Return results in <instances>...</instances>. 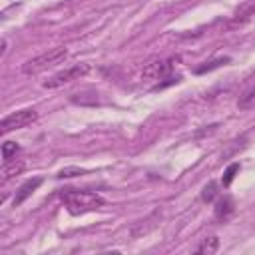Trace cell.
I'll return each instance as SVG.
<instances>
[{
    "label": "cell",
    "mask_w": 255,
    "mask_h": 255,
    "mask_svg": "<svg viewBox=\"0 0 255 255\" xmlns=\"http://www.w3.org/2000/svg\"><path fill=\"white\" fill-rule=\"evenodd\" d=\"M64 203L68 205L70 213H86V211H96L104 205V197L94 193V191H80V189H64L62 193Z\"/></svg>",
    "instance_id": "6da1fadb"
},
{
    "label": "cell",
    "mask_w": 255,
    "mask_h": 255,
    "mask_svg": "<svg viewBox=\"0 0 255 255\" xmlns=\"http://www.w3.org/2000/svg\"><path fill=\"white\" fill-rule=\"evenodd\" d=\"M18 149H20V145L16 141H4L2 143V157H4V161H10L12 155H16Z\"/></svg>",
    "instance_id": "4fadbf2b"
},
{
    "label": "cell",
    "mask_w": 255,
    "mask_h": 255,
    "mask_svg": "<svg viewBox=\"0 0 255 255\" xmlns=\"http://www.w3.org/2000/svg\"><path fill=\"white\" fill-rule=\"evenodd\" d=\"M177 62V58H155L151 62H147L143 66V72H141V78L147 80V82H155V80H163L167 76H171V70H173V64Z\"/></svg>",
    "instance_id": "3957f363"
},
{
    "label": "cell",
    "mask_w": 255,
    "mask_h": 255,
    "mask_svg": "<svg viewBox=\"0 0 255 255\" xmlns=\"http://www.w3.org/2000/svg\"><path fill=\"white\" fill-rule=\"evenodd\" d=\"M233 211H235V203H233V199H231L229 195H223V197H219V199L215 201V207H213L215 219L227 221V219L233 215Z\"/></svg>",
    "instance_id": "8992f818"
},
{
    "label": "cell",
    "mask_w": 255,
    "mask_h": 255,
    "mask_svg": "<svg viewBox=\"0 0 255 255\" xmlns=\"http://www.w3.org/2000/svg\"><path fill=\"white\" fill-rule=\"evenodd\" d=\"M82 173H86V169H82V167H64V169L58 171L56 177L64 179V177H76V175H82Z\"/></svg>",
    "instance_id": "2e32d148"
},
{
    "label": "cell",
    "mask_w": 255,
    "mask_h": 255,
    "mask_svg": "<svg viewBox=\"0 0 255 255\" xmlns=\"http://www.w3.org/2000/svg\"><path fill=\"white\" fill-rule=\"evenodd\" d=\"M36 118H38V112L32 110V108L18 110V112L6 116V118L0 122V131H2V133H8V131L20 129V128H26V126H30L32 122H36Z\"/></svg>",
    "instance_id": "277c9868"
},
{
    "label": "cell",
    "mask_w": 255,
    "mask_h": 255,
    "mask_svg": "<svg viewBox=\"0 0 255 255\" xmlns=\"http://www.w3.org/2000/svg\"><path fill=\"white\" fill-rule=\"evenodd\" d=\"M66 56H68V50H66V48H62V46L50 48L48 52H44V54H40V56H36V58H32V60H28V62L22 66V72H24V74H38V72H42V70H46V68L58 64V62H62Z\"/></svg>",
    "instance_id": "7a4b0ae2"
},
{
    "label": "cell",
    "mask_w": 255,
    "mask_h": 255,
    "mask_svg": "<svg viewBox=\"0 0 255 255\" xmlns=\"http://www.w3.org/2000/svg\"><path fill=\"white\" fill-rule=\"evenodd\" d=\"M227 62H229V58H227V56H223V58H215V60H209V62H205L203 66L195 68V72H197V74H205V72H211V70H215V68L225 66Z\"/></svg>",
    "instance_id": "7c38bea8"
},
{
    "label": "cell",
    "mask_w": 255,
    "mask_h": 255,
    "mask_svg": "<svg viewBox=\"0 0 255 255\" xmlns=\"http://www.w3.org/2000/svg\"><path fill=\"white\" fill-rule=\"evenodd\" d=\"M215 195H217V183H215V181H209V183L203 187V191H201V199H203L205 203H209V201L215 199Z\"/></svg>",
    "instance_id": "5bb4252c"
},
{
    "label": "cell",
    "mask_w": 255,
    "mask_h": 255,
    "mask_svg": "<svg viewBox=\"0 0 255 255\" xmlns=\"http://www.w3.org/2000/svg\"><path fill=\"white\" fill-rule=\"evenodd\" d=\"M217 249H219V239H217L215 235H211V237H205V239L195 247V253L211 255V253H215Z\"/></svg>",
    "instance_id": "9c48e42d"
},
{
    "label": "cell",
    "mask_w": 255,
    "mask_h": 255,
    "mask_svg": "<svg viewBox=\"0 0 255 255\" xmlns=\"http://www.w3.org/2000/svg\"><path fill=\"white\" fill-rule=\"evenodd\" d=\"M88 64H76V66H70V68H66V70H60V72H56L52 78H48L46 82H44V88H60V86H64V84H68V82H72V80H80L82 76H86L88 74Z\"/></svg>",
    "instance_id": "5b68a950"
},
{
    "label": "cell",
    "mask_w": 255,
    "mask_h": 255,
    "mask_svg": "<svg viewBox=\"0 0 255 255\" xmlns=\"http://www.w3.org/2000/svg\"><path fill=\"white\" fill-rule=\"evenodd\" d=\"M24 167H26V163L24 161H20V159H16V161H6L4 163V167H2V181H8V179H12L14 175H20L22 171H24Z\"/></svg>",
    "instance_id": "ba28073f"
},
{
    "label": "cell",
    "mask_w": 255,
    "mask_h": 255,
    "mask_svg": "<svg viewBox=\"0 0 255 255\" xmlns=\"http://www.w3.org/2000/svg\"><path fill=\"white\" fill-rule=\"evenodd\" d=\"M253 106H255V86H251L249 90H245L239 96V100H237V108L239 110H249Z\"/></svg>",
    "instance_id": "8fae6325"
},
{
    "label": "cell",
    "mask_w": 255,
    "mask_h": 255,
    "mask_svg": "<svg viewBox=\"0 0 255 255\" xmlns=\"http://www.w3.org/2000/svg\"><path fill=\"white\" fill-rule=\"evenodd\" d=\"M239 171V163H231L225 171H223V177H221V183H223V187H227L231 181H233V177H235V173Z\"/></svg>",
    "instance_id": "9a60e30c"
},
{
    "label": "cell",
    "mask_w": 255,
    "mask_h": 255,
    "mask_svg": "<svg viewBox=\"0 0 255 255\" xmlns=\"http://www.w3.org/2000/svg\"><path fill=\"white\" fill-rule=\"evenodd\" d=\"M255 16V6L253 4H247V6H243L235 16H233V20H231V26H241V24H245V22H249L251 18Z\"/></svg>",
    "instance_id": "30bf717a"
},
{
    "label": "cell",
    "mask_w": 255,
    "mask_h": 255,
    "mask_svg": "<svg viewBox=\"0 0 255 255\" xmlns=\"http://www.w3.org/2000/svg\"><path fill=\"white\" fill-rule=\"evenodd\" d=\"M40 183H42V177H34V179H28L26 183H22L20 185V189L16 191V197H14V205H20V203H24L38 187H40Z\"/></svg>",
    "instance_id": "52a82bcc"
}]
</instances>
